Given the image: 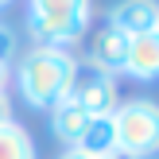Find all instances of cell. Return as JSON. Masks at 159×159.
<instances>
[{"label": "cell", "instance_id": "obj_16", "mask_svg": "<svg viewBox=\"0 0 159 159\" xmlns=\"http://www.w3.org/2000/svg\"><path fill=\"white\" fill-rule=\"evenodd\" d=\"M0 4H12V0H0Z\"/></svg>", "mask_w": 159, "mask_h": 159}, {"label": "cell", "instance_id": "obj_7", "mask_svg": "<svg viewBox=\"0 0 159 159\" xmlns=\"http://www.w3.org/2000/svg\"><path fill=\"white\" fill-rule=\"evenodd\" d=\"M124 74H132L136 82H155V78H159V31L136 35V39L128 43Z\"/></svg>", "mask_w": 159, "mask_h": 159}, {"label": "cell", "instance_id": "obj_12", "mask_svg": "<svg viewBox=\"0 0 159 159\" xmlns=\"http://www.w3.org/2000/svg\"><path fill=\"white\" fill-rule=\"evenodd\" d=\"M12 120V101H8V93L0 89V124H8Z\"/></svg>", "mask_w": 159, "mask_h": 159}, {"label": "cell", "instance_id": "obj_13", "mask_svg": "<svg viewBox=\"0 0 159 159\" xmlns=\"http://www.w3.org/2000/svg\"><path fill=\"white\" fill-rule=\"evenodd\" d=\"M58 159H85V155H78V152H62Z\"/></svg>", "mask_w": 159, "mask_h": 159}, {"label": "cell", "instance_id": "obj_8", "mask_svg": "<svg viewBox=\"0 0 159 159\" xmlns=\"http://www.w3.org/2000/svg\"><path fill=\"white\" fill-rule=\"evenodd\" d=\"M70 152L85 155V159H109L116 152V128H113V113L109 116H93L89 124H85V132L78 136V144L70 148Z\"/></svg>", "mask_w": 159, "mask_h": 159}, {"label": "cell", "instance_id": "obj_5", "mask_svg": "<svg viewBox=\"0 0 159 159\" xmlns=\"http://www.w3.org/2000/svg\"><path fill=\"white\" fill-rule=\"evenodd\" d=\"M128 43L132 39L124 35L120 27H113V23H101L97 31H93V43H89V66L93 70H101V74H124V62H128Z\"/></svg>", "mask_w": 159, "mask_h": 159}, {"label": "cell", "instance_id": "obj_9", "mask_svg": "<svg viewBox=\"0 0 159 159\" xmlns=\"http://www.w3.org/2000/svg\"><path fill=\"white\" fill-rule=\"evenodd\" d=\"M89 120H93V116H89V113H82V109H78L70 97H66V101H58V105L51 109V128H54V136H58L66 148H74V144H78V136L85 132V124H89Z\"/></svg>", "mask_w": 159, "mask_h": 159}, {"label": "cell", "instance_id": "obj_14", "mask_svg": "<svg viewBox=\"0 0 159 159\" xmlns=\"http://www.w3.org/2000/svg\"><path fill=\"white\" fill-rule=\"evenodd\" d=\"M4 78H8V66H0V89H4Z\"/></svg>", "mask_w": 159, "mask_h": 159}, {"label": "cell", "instance_id": "obj_15", "mask_svg": "<svg viewBox=\"0 0 159 159\" xmlns=\"http://www.w3.org/2000/svg\"><path fill=\"white\" fill-rule=\"evenodd\" d=\"M109 159H132V155H124V152H113V155H109Z\"/></svg>", "mask_w": 159, "mask_h": 159}, {"label": "cell", "instance_id": "obj_11", "mask_svg": "<svg viewBox=\"0 0 159 159\" xmlns=\"http://www.w3.org/2000/svg\"><path fill=\"white\" fill-rule=\"evenodd\" d=\"M12 54H16V35H12V27L0 23V66H8Z\"/></svg>", "mask_w": 159, "mask_h": 159}, {"label": "cell", "instance_id": "obj_2", "mask_svg": "<svg viewBox=\"0 0 159 159\" xmlns=\"http://www.w3.org/2000/svg\"><path fill=\"white\" fill-rule=\"evenodd\" d=\"M89 0H27V23L39 47L70 51L89 27Z\"/></svg>", "mask_w": 159, "mask_h": 159}, {"label": "cell", "instance_id": "obj_10", "mask_svg": "<svg viewBox=\"0 0 159 159\" xmlns=\"http://www.w3.org/2000/svg\"><path fill=\"white\" fill-rule=\"evenodd\" d=\"M0 159H35V140L16 120L0 124Z\"/></svg>", "mask_w": 159, "mask_h": 159}, {"label": "cell", "instance_id": "obj_4", "mask_svg": "<svg viewBox=\"0 0 159 159\" xmlns=\"http://www.w3.org/2000/svg\"><path fill=\"white\" fill-rule=\"evenodd\" d=\"M70 101H74L82 113H89V116H109L120 105V101H116V82L109 74H101V70H93L85 58H82V66H78V82H74V89H70Z\"/></svg>", "mask_w": 159, "mask_h": 159}, {"label": "cell", "instance_id": "obj_6", "mask_svg": "<svg viewBox=\"0 0 159 159\" xmlns=\"http://www.w3.org/2000/svg\"><path fill=\"white\" fill-rule=\"evenodd\" d=\"M109 23L120 27L128 39L159 31V0H120V4H113V12H109Z\"/></svg>", "mask_w": 159, "mask_h": 159}, {"label": "cell", "instance_id": "obj_3", "mask_svg": "<svg viewBox=\"0 0 159 159\" xmlns=\"http://www.w3.org/2000/svg\"><path fill=\"white\" fill-rule=\"evenodd\" d=\"M113 128H116V152L132 159H152L159 152V105L148 97L124 101L113 109Z\"/></svg>", "mask_w": 159, "mask_h": 159}, {"label": "cell", "instance_id": "obj_1", "mask_svg": "<svg viewBox=\"0 0 159 159\" xmlns=\"http://www.w3.org/2000/svg\"><path fill=\"white\" fill-rule=\"evenodd\" d=\"M78 66H82V58H74L70 51L35 47L31 54L16 62V85L31 109H54L58 101L70 97L78 82Z\"/></svg>", "mask_w": 159, "mask_h": 159}]
</instances>
